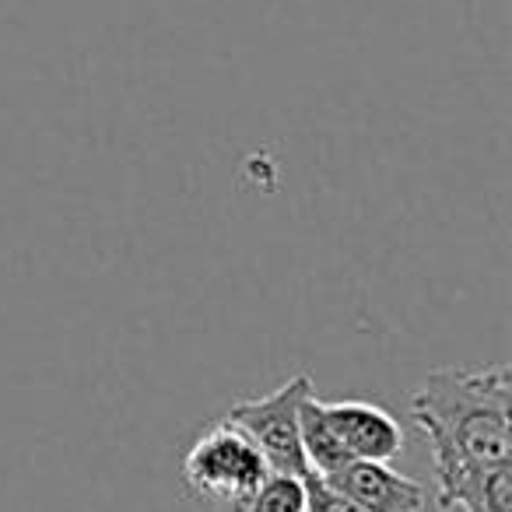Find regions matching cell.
<instances>
[{
  "mask_svg": "<svg viewBox=\"0 0 512 512\" xmlns=\"http://www.w3.org/2000/svg\"><path fill=\"white\" fill-rule=\"evenodd\" d=\"M411 418L432 446L435 477L512 463V369H432L414 390Z\"/></svg>",
  "mask_w": 512,
  "mask_h": 512,
  "instance_id": "obj_1",
  "label": "cell"
},
{
  "mask_svg": "<svg viewBox=\"0 0 512 512\" xmlns=\"http://www.w3.org/2000/svg\"><path fill=\"white\" fill-rule=\"evenodd\" d=\"M271 474L264 453L253 446L242 428L221 418L218 425L204 428L190 453L183 456V481L197 495L211 498V502L242 505L260 481Z\"/></svg>",
  "mask_w": 512,
  "mask_h": 512,
  "instance_id": "obj_2",
  "label": "cell"
},
{
  "mask_svg": "<svg viewBox=\"0 0 512 512\" xmlns=\"http://www.w3.org/2000/svg\"><path fill=\"white\" fill-rule=\"evenodd\" d=\"M313 393V379L306 372H299L295 379H288L285 386H278L267 397L256 400H242L232 411L225 414V421H232L235 428L253 439V446L264 453L267 467L274 474H295L306 477L309 463L302 453V439H299V407L302 400Z\"/></svg>",
  "mask_w": 512,
  "mask_h": 512,
  "instance_id": "obj_3",
  "label": "cell"
},
{
  "mask_svg": "<svg viewBox=\"0 0 512 512\" xmlns=\"http://www.w3.org/2000/svg\"><path fill=\"white\" fill-rule=\"evenodd\" d=\"M323 481L369 512H421L428 505L425 484L379 460H351Z\"/></svg>",
  "mask_w": 512,
  "mask_h": 512,
  "instance_id": "obj_4",
  "label": "cell"
},
{
  "mask_svg": "<svg viewBox=\"0 0 512 512\" xmlns=\"http://www.w3.org/2000/svg\"><path fill=\"white\" fill-rule=\"evenodd\" d=\"M334 425L337 439L351 453V460H379L390 463L404 453V432L397 418L379 404L365 400H341V404H323Z\"/></svg>",
  "mask_w": 512,
  "mask_h": 512,
  "instance_id": "obj_5",
  "label": "cell"
},
{
  "mask_svg": "<svg viewBox=\"0 0 512 512\" xmlns=\"http://www.w3.org/2000/svg\"><path fill=\"white\" fill-rule=\"evenodd\" d=\"M442 512H512V463L460 467L435 477Z\"/></svg>",
  "mask_w": 512,
  "mask_h": 512,
  "instance_id": "obj_6",
  "label": "cell"
},
{
  "mask_svg": "<svg viewBox=\"0 0 512 512\" xmlns=\"http://www.w3.org/2000/svg\"><path fill=\"white\" fill-rule=\"evenodd\" d=\"M299 439H302V453L313 474L327 477L334 470H341L344 463H351V453L344 449V442L337 439L334 425L327 418V407L323 400H316V393H309L299 407Z\"/></svg>",
  "mask_w": 512,
  "mask_h": 512,
  "instance_id": "obj_7",
  "label": "cell"
},
{
  "mask_svg": "<svg viewBox=\"0 0 512 512\" xmlns=\"http://www.w3.org/2000/svg\"><path fill=\"white\" fill-rule=\"evenodd\" d=\"M242 512H306V481L295 474H267L242 502Z\"/></svg>",
  "mask_w": 512,
  "mask_h": 512,
  "instance_id": "obj_8",
  "label": "cell"
},
{
  "mask_svg": "<svg viewBox=\"0 0 512 512\" xmlns=\"http://www.w3.org/2000/svg\"><path fill=\"white\" fill-rule=\"evenodd\" d=\"M302 481H306V512H369L358 502H351L348 495H341L337 488H330V484L323 481L320 474H313V470H309Z\"/></svg>",
  "mask_w": 512,
  "mask_h": 512,
  "instance_id": "obj_9",
  "label": "cell"
},
{
  "mask_svg": "<svg viewBox=\"0 0 512 512\" xmlns=\"http://www.w3.org/2000/svg\"><path fill=\"white\" fill-rule=\"evenodd\" d=\"M228 512H242V505H228Z\"/></svg>",
  "mask_w": 512,
  "mask_h": 512,
  "instance_id": "obj_10",
  "label": "cell"
}]
</instances>
